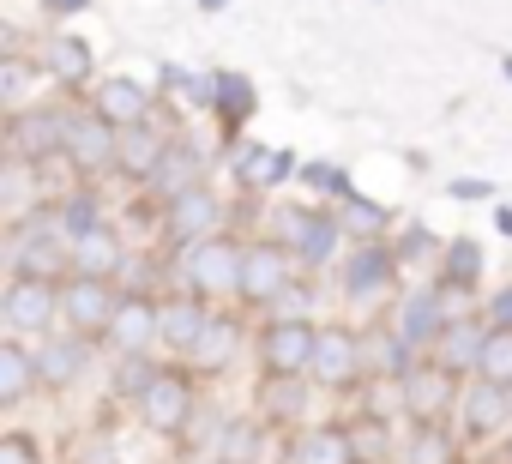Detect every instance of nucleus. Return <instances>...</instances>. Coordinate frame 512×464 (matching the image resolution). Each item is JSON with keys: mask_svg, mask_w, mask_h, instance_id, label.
I'll list each match as a JSON object with an SVG mask.
<instances>
[{"mask_svg": "<svg viewBox=\"0 0 512 464\" xmlns=\"http://www.w3.org/2000/svg\"><path fill=\"white\" fill-rule=\"evenodd\" d=\"M241 266H247V248L223 242V236H205V242L181 248V278H187L193 296H241Z\"/></svg>", "mask_w": 512, "mask_h": 464, "instance_id": "obj_1", "label": "nucleus"}, {"mask_svg": "<svg viewBox=\"0 0 512 464\" xmlns=\"http://www.w3.org/2000/svg\"><path fill=\"white\" fill-rule=\"evenodd\" d=\"M133 404H139V422H145L151 434H181V428L193 422V404H199V398H193V374H187V368H163Z\"/></svg>", "mask_w": 512, "mask_h": 464, "instance_id": "obj_2", "label": "nucleus"}, {"mask_svg": "<svg viewBox=\"0 0 512 464\" xmlns=\"http://www.w3.org/2000/svg\"><path fill=\"white\" fill-rule=\"evenodd\" d=\"M7 151L19 163H49L55 151H67V115H55V109H13Z\"/></svg>", "mask_w": 512, "mask_h": 464, "instance_id": "obj_3", "label": "nucleus"}, {"mask_svg": "<svg viewBox=\"0 0 512 464\" xmlns=\"http://www.w3.org/2000/svg\"><path fill=\"white\" fill-rule=\"evenodd\" d=\"M79 169H109L121 163V127L103 115V109H85V115H67V151Z\"/></svg>", "mask_w": 512, "mask_h": 464, "instance_id": "obj_4", "label": "nucleus"}, {"mask_svg": "<svg viewBox=\"0 0 512 464\" xmlns=\"http://www.w3.org/2000/svg\"><path fill=\"white\" fill-rule=\"evenodd\" d=\"M67 260H73V248L61 236V223H49V217L25 223L13 236V272H25V278H55Z\"/></svg>", "mask_w": 512, "mask_h": 464, "instance_id": "obj_5", "label": "nucleus"}, {"mask_svg": "<svg viewBox=\"0 0 512 464\" xmlns=\"http://www.w3.org/2000/svg\"><path fill=\"white\" fill-rule=\"evenodd\" d=\"M398 386H404V410H410L416 422H440V416L458 404V374H452L446 362H416Z\"/></svg>", "mask_w": 512, "mask_h": 464, "instance_id": "obj_6", "label": "nucleus"}, {"mask_svg": "<svg viewBox=\"0 0 512 464\" xmlns=\"http://www.w3.org/2000/svg\"><path fill=\"white\" fill-rule=\"evenodd\" d=\"M115 308H121V296L109 290V278H73V284L61 290V314H67V326L85 332V338H103L109 320H115Z\"/></svg>", "mask_w": 512, "mask_h": 464, "instance_id": "obj_7", "label": "nucleus"}, {"mask_svg": "<svg viewBox=\"0 0 512 464\" xmlns=\"http://www.w3.org/2000/svg\"><path fill=\"white\" fill-rule=\"evenodd\" d=\"M55 314H61L55 278H25V272H13V284H7V326H13V332H49Z\"/></svg>", "mask_w": 512, "mask_h": 464, "instance_id": "obj_8", "label": "nucleus"}, {"mask_svg": "<svg viewBox=\"0 0 512 464\" xmlns=\"http://www.w3.org/2000/svg\"><path fill=\"white\" fill-rule=\"evenodd\" d=\"M314 344H320V332H314L308 320H278V326L260 338L266 374H308V368H314Z\"/></svg>", "mask_w": 512, "mask_h": 464, "instance_id": "obj_9", "label": "nucleus"}, {"mask_svg": "<svg viewBox=\"0 0 512 464\" xmlns=\"http://www.w3.org/2000/svg\"><path fill=\"white\" fill-rule=\"evenodd\" d=\"M362 362H368V350H362V338L356 332H344V326H332V332H320V344H314V380L320 386H350L356 374H362Z\"/></svg>", "mask_w": 512, "mask_h": 464, "instance_id": "obj_10", "label": "nucleus"}, {"mask_svg": "<svg viewBox=\"0 0 512 464\" xmlns=\"http://www.w3.org/2000/svg\"><path fill=\"white\" fill-rule=\"evenodd\" d=\"M217 217H223V205H217V193L211 187H187V193H175L169 199V211H163V223H169V236L187 248V242H205L211 229H217Z\"/></svg>", "mask_w": 512, "mask_h": 464, "instance_id": "obj_11", "label": "nucleus"}, {"mask_svg": "<svg viewBox=\"0 0 512 464\" xmlns=\"http://www.w3.org/2000/svg\"><path fill=\"white\" fill-rule=\"evenodd\" d=\"M338 217L326 211H284V236H290V254H302L308 266H326L332 248H338Z\"/></svg>", "mask_w": 512, "mask_h": 464, "instance_id": "obj_12", "label": "nucleus"}, {"mask_svg": "<svg viewBox=\"0 0 512 464\" xmlns=\"http://www.w3.org/2000/svg\"><path fill=\"white\" fill-rule=\"evenodd\" d=\"M290 290V254L260 242V248H247V266H241V296L247 302H278Z\"/></svg>", "mask_w": 512, "mask_h": 464, "instance_id": "obj_13", "label": "nucleus"}, {"mask_svg": "<svg viewBox=\"0 0 512 464\" xmlns=\"http://www.w3.org/2000/svg\"><path fill=\"white\" fill-rule=\"evenodd\" d=\"M386 254H392V248L368 242L362 254L344 260V290H350V302H386V296H392V260H386Z\"/></svg>", "mask_w": 512, "mask_h": 464, "instance_id": "obj_14", "label": "nucleus"}, {"mask_svg": "<svg viewBox=\"0 0 512 464\" xmlns=\"http://www.w3.org/2000/svg\"><path fill=\"white\" fill-rule=\"evenodd\" d=\"M127 266V248H121V236L109 223H97V229H85V236L73 242V272L79 278H115Z\"/></svg>", "mask_w": 512, "mask_h": 464, "instance_id": "obj_15", "label": "nucleus"}, {"mask_svg": "<svg viewBox=\"0 0 512 464\" xmlns=\"http://www.w3.org/2000/svg\"><path fill=\"white\" fill-rule=\"evenodd\" d=\"M103 338L115 344V356H139V350L157 338V308H151L145 296H127V302L115 308V320H109Z\"/></svg>", "mask_w": 512, "mask_h": 464, "instance_id": "obj_16", "label": "nucleus"}, {"mask_svg": "<svg viewBox=\"0 0 512 464\" xmlns=\"http://www.w3.org/2000/svg\"><path fill=\"white\" fill-rule=\"evenodd\" d=\"M506 422H512V398H506L500 380L482 374V386L464 398V434H470V440H488V434H500Z\"/></svg>", "mask_w": 512, "mask_h": 464, "instance_id": "obj_17", "label": "nucleus"}, {"mask_svg": "<svg viewBox=\"0 0 512 464\" xmlns=\"http://www.w3.org/2000/svg\"><path fill=\"white\" fill-rule=\"evenodd\" d=\"M482 344H488L482 320H446V332L434 338V362H446L452 374H464V368H482Z\"/></svg>", "mask_w": 512, "mask_h": 464, "instance_id": "obj_18", "label": "nucleus"}, {"mask_svg": "<svg viewBox=\"0 0 512 464\" xmlns=\"http://www.w3.org/2000/svg\"><path fill=\"white\" fill-rule=\"evenodd\" d=\"M85 332H73V338H49L43 350H37V374H43V386H73L79 374H85Z\"/></svg>", "mask_w": 512, "mask_h": 464, "instance_id": "obj_19", "label": "nucleus"}, {"mask_svg": "<svg viewBox=\"0 0 512 464\" xmlns=\"http://www.w3.org/2000/svg\"><path fill=\"white\" fill-rule=\"evenodd\" d=\"M199 332H205V308L193 302V296H175V302H163L157 308V338L169 344V350H193L199 344Z\"/></svg>", "mask_w": 512, "mask_h": 464, "instance_id": "obj_20", "label": "nucleus"}, {"mask_svg": "<svg viewBox=\"0 0 512 464\" xmlns=\"http://www.w3.org/2000/svg\"><path fill=\"white\" fill-rule=\"evenodd\" d=\"M97 109H103L115 127H139L145 109H151V91H145L139 79H103V85H97Z\"/></svg>", "mask_w": 512, "mask_h": 464, "instance_id": "obj_21", "label": "nucleus"}, {"mask_svg": "<svg viewBox=\"0 0 512 464\" xmlns=\"http://www.w3.org/2000/svg\"><path fill=\"white\" fill-rule=\"evenodd\" d=\"M235 344H241V326H235V320H205V332H199V344L187 350V362H193L199 374H217V368H229Z\"/></svg>", "mask_w": 512, "mask_h": 464, "instance_id": "obj_22", "label": "nucleus"}, {"mask_svg": "<svg viewBox=\"0 0 512 464\" xmlns=\"http://www.w3.org/2000/svg\"><path fill=\"white\" fill-rule=\"evenodd\" d=\"M163 151H169V139L157 127H145V121L139 127H121V169L127 175H145L151 181V169L163 163Z\"/></svg>", "mask_w": 512, "mask_h": 464, "instance_id": "obj_23", "label": "nucleus"}, {"mask_svg": "<svg viewBox=\"0 0 512 464\" xmlns=\"http://www.w3.org/2000/svg\"><path fill=\"white\" fill-rule=\"evenodd\" d=\"M37 356L19 350V344H0V404H25L31 386H37Z\"/></svg>", "mask_w": 512, "mask_h": 464, "instance_id": "obj_24", "label": "nucleus"}, {"mask_svg": "<svg viewBox=\"0 0 512 464\" xmlns=\"http://www.w3.org/2000/svg\"><path fill=\"white\" fill-rule=\"evenodd\" d=\"M151 187L157 193H187V187H199V145H169L163 151V163L151 169Z\"/></svg>", "mask_w": 512, "mask_h": 464, "instance_id": "obj_25", "label": "nucleus"}, {"mask_svg": "<svg viewBox=\"0 0 512 464\" xmlns=\"http://www.w3.org/2000/svg\"><path fill=\"white\" fill-rule=\"evenodd\" d=\"M398 464H458V446H452V434L440 422H416V434L404 440Z\"/></svg>", "mask_w": 512, "mask_h": 464, "instance_id": "obj_26", "label": "nucleus"}, {"mask_svg": "<svg viewBox=\"0 0 512 464\" xmlns=\"http://www.w3.org/2000/svg\"><path fill=\"white\" fill-rule=\"evenodd\" d=\"M290 169H296L290 151H266V145H241V151H235V175H247L253 187H272V181H284Z\"/></svg>", "mask_w": 512, "mask_h": 464, "instance_id": "obj_27", "label": "nucleus"}, {"mask_svg": "<svg viewBox=\"0 0 512 464\" xmlns=\"http://www.w3.org/2000/svg\"><path fill=\"white\" fill-rule=\"evenodd\" d=\"M350 428H314L296 440V464H350Z\"/></svg>", "mask_w": 512, "mask_h": 464, "instance_id": "obj_28", "label": "nucleus"}, {"mask_svg": "<svg viewBox=\"0 0 512 464\" xmlns=\"http://www.w3.org/2000/svg\"><path fill=\"white\" fill-rule=\"evenodd\" d=\"M43 67L73 85V79L91 73V43H79V37H49V43H43Z\"/></svg>", "mask_w": 512, "mask_h": 464, "instance_id": "obj_29", "label": "nucleus"}, {"mask_svg": "<svg viewBox=\"0 0 512 464\" xmlns=\"http://www.w3.org/2000/svg\"><path fill=\"white\" fill-rule=\"evenodd\" d=\"M260 398H266V416H278V422H290V416L308 410V386H302V374H266Z\"/></svg>", "mask_w": 512, "mask_h": 464, "instance_id": "obj_30", "label": "nucleus"}, {"mask_svg": "<svg viewBox=\"0 0 512 464\" xmlns=\"http://www.w3.org/2000/svg\"><path fill=\"white\" fill-rule=\"evenodd\" d=\"M260 458V422H223L217 464H253Z\"/></svg>", "mask_w": 512, "mask_h": 464, "instance_id": "obj_31", "label": "nucleus"}, {"mask_svg": "<svg viewBox=\"0 0 512 464\" xmlns=\"http://www.w3.org/2000/svg\"><path fill=\"white\" fill-rule=\"evenodd\" d=\"M440 332H446V320H440L434 296H410V302H404V338H410V344H434Z\"/></svg>", "mask_w": 512, "mask_h": 464, "instance_id": "obj_32", "label": "nucleus"}, {"mask_svg": "<svg viewBox=\"0 0 512 464\" xmlns=\"http://www.w3.org/2000/svg\"><path fill=\"white\" fill-rule=\"evenodd\" d=\"M482 374L512 386V326H488V344H482Z\"/></svg>", "mask_w": 512, "mask_h": 464, "instance_id": "obj_33", "label": "nucleus"}, {"mask_svg": "<svg viewBox=\"0 0 512 464\" xmlns=\"http://www.w3.org/2000/svg\"><path fill=\"white\" fill-rule=\"evenodd\" d=\"M217 115L223 121H247L253 115V85L235 73H217Z\"/></svg>", "mask_w": 512, "mask_h": 464, "instance_id": "obj_34", "label": "nucleus"}, {"mask_svg": "<svg viewBox=\"0 0 512 464\" xmlns=\"http://www.w3.org/2000/svg\"><path fill=\"white\" fill-rule=\"evenodd\" d=\"M31 85H37V67L31 61H0V103H7V109H25Z\"/></svg>", "mask_w": 512, "mask_h": 464, "instance_id": "obj_35", "label": "nucleus"}, {"mask_svg": "<svg viewBox=\"0 0 512 464\" xmlns=\"http://www.w3.org/2000/svg\"><path fill=\"white\" fill-rule=\"evenodd\" d=\"M338 223L350 229V236H380V229H386V217H380V211H374L368 199H356V193L344 199V211H338Z\"/></svg>", "mask_w": 512, "mask_h": 464, "instance_id": "obj_36", "label": "nucleus"}, {"mask_svg": "<svg viewBox=\"0 0 512 464\" xmlns=\"http://www.w3.org/2000/svg\"><path fill=\"white\" fill-rule=\"evenodd\" d=\"M31 169H37V163L7 157V175H0V199H7L13 211H25V199H31Z\"/></svg>", "mask_w": 512, "mask_h": 464, "instance_id": "obj_37", "label": "nucleus"}, {"mask_svg": "<svg viewBox=\"0 0 512 464\" xmlns=\"http://www.w3.org/2000/svg\"><path fill=\"white\" fill-rule=\"evenodd\" d=\"M476 266H482L476 242H452V260H446V284H470V278H476Z\"/></svg>", "mask_w": 512, "mask_h": 464, "instance_id": "obj_38", "label": "nucleus"}, {"mask_svg": "<svg viewBox=\"0 0 512 464\" xmlns=\"http://www.w3.org/2000/svg\"><path fill=\"white\" fill-rule=\"evenodd\" d=\"M350 446L356 452H386V422L380 416H356L350 422Z\"/></svg>", "mask_w": 512, "mask_h": 464, "instance_id": "obj_39", "label": "nucleus"}, {"mask_svg": "<svg viewBox=\"0 0 512 464\" xmlns=\"http://www.w3.org/2000/svg\"><path fill=\"white\" fill-rule=\"evenodd\" d=\"M61 223L73 229V242L85 236V229H97V211H91V199H85V193H73V199H67V211H61Z\"/></svg>", "mask_w": 512, "mask_h": 464, "instance_id": "obj_40", "label": "nucleus"}, {"mask_svg": "<svg viewBox=\"0 0 512 464\" xmlns=\"http://www.w3.org/2000/svg\"><path fill=\"white\" fill-rule=\"evenodd\" d=\"M0 464H43L37 458V440L31 434H7V440H0Z\"/></svg>", "mask_w": 512, "mask_h": 464, "instance_id": "obj_41", "label": "nucleus"}, {"mask_svg": "<svg viewBox=\"0 0 512 464\" xmlns=\"http://www.w3.org/2000/svg\"><path fill=\"white\" fill-rule=\"evenodd\" d=\"M151 380H157V374H151V368H145L139 356H127V368H121V392H127V398H139V392H145Z\"/></svg>", "mask_w": 512, "mask_h": 464, "instance_id": "obj_42", "label": "nucleus"}, {"mask_svg": "<svg viewBox=\"0 0 512 464\" xmlns=\"http://www.w3.org/2000/svg\"><path fill=\"white\" fill-rule=\"evenodd\" d=\"M272 308H278L284 320H302V308H308V290H302V284H290V290H284V296H278Z\"/></svg>", "mask_w": 512, "mask_h": 464, "instance_id": "obj_43", "label": "nucleus"}, {"mask_svg": "<svg viewBox=\"0 0 512 464\" xmlns=\"http://www.w3.org/2000/svg\"><path fill=\"white\" fill-rule=\"evenodd\" d=\"M91 0H43V13H55V19H67V13H85Z\"/></svg>", "mask_w": 512, "mask_h": 464, "instance_id": "obj_44", "label": "nucleus"}, {"mask_svg": "<svg viewBox=\"0 0 512 464\" xmlns=\"http://www.w3.org/2000/svg\"><path fill=\"white\" fill-rule=\"evenodd\" d=\"M494 326H512V290L494 296Z\"/></svg>", "mask_w": 512, "mask_h": 464, "instance_id": "obj_45", "label": "nucleus"}, {"mask_svg": "<svg viewBox=\"0 0 512 464\" xmlns=\"http://www.w3.org/2000/svg\"><path fill=\"white\" fill-rule=\"evenodd\" d=\"M404 254H410V260H422V254H428V236H422V229H410V236H404Z\"/></svg>", "mask_w": 512, "mask_h": 464, "instance_id": "obj_46", "label": "nucleus"}, {"mask_svg": "<svg viewBox=\"0 0 512 464\" xmlns=\"http://www.w3.org/2000/svg\"><path fill=\"white\" fill-rule=\"evenodd\" d=\"M199 7H205V13H217V7H229V0H199Z\"/></svg>", "mask_w": 512, "mask_h": 464, "instance_id": "obj_47", "label": "nucleus"}, {"mask_svg": "<svg viewBox=\"0 0 512 464\" xmlns=\"http://www.w3.org/2000/svg\"><path fill=\"white\" fill-rule=\"evenodd\" d=\"M506 73H512V55H506Z\"/></svg>", "mask_w": 512, "mask_h": 464, "instance_id": "obj_48", "label": "nucleus"}, {"mask_svg": "<svg viewBox=\"0 0 512 464\" xmlns=\"http://www.w3.org/2000/svg\"><path fill=\"white\" fill-rule=\"evenodd\" d=\"M506 398H512V386H506Z\"/></svg>", "mask_w": 512, "mask_h": 464, "instance_id": "obj_49", "label": "nucleus"}]
</instances>
